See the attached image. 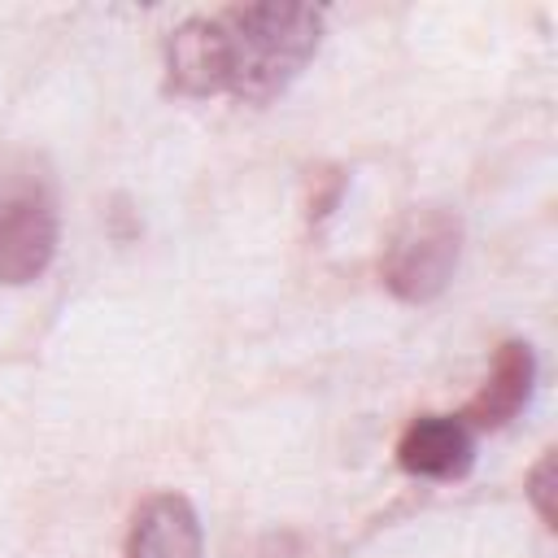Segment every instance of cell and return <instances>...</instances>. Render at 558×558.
Listing matches in <instances>:
<instances>
[{
    "mask_svg": "<svg viewBox=\"0 0 558 558\" xmlns=\"http://www.w3.org/2000/svg\"><path fill=\"white\" fill-rule=\"evenodd\" d=\"M323 22V9L296 0H257L196 13L166 35V83L179 96L270 105L314 61Z\"/></svg>",
    "mask_w": 558,
    "mask_h": 558,
    "instance_id": "obj_1",
    "label": "cell"
},
{
    "mask_svg": "<svg viewBox=\"0 0 558 558\" xmlns=\"http://www.w3.org/2000/svg\"><path fill=\"white\" fill-rule=\"evenodd\" d=\"M61 244L57 179L31 148H0V283H35Z\"/></svg>",
    "mask_w": 558,
    "mask_h": 558,
    "instance_id": "obj_2",
    "label": "cell"
},
{
    "mask_svg": "<svg viewBox=\"0 0 558 558\" xmlns=\"http://www.w3.org/2000/svg\"><path fill=\"white\" fill-rule=\"evenodd\" d=\"M462 257V214L449 205H414L388 235L379 257L384 288L405 305L436 301Z\"/></svg>",
    "mask_w": 558,
    "mask_h": 558,
    "instance_id": "obj_3",
    "label": "cell"
},
{
    "mask_svg": "<svg viewBox=\"0 0 558 558\" xmlns=\"http://www.w3.org/2000/svg\"><path fill=\"white\" fill-rule=\"evenodd\" d=\"M122 558H205L201 514L183 493H153L135 506Z\"/></svg>",
    "mask_w": 558,
    "mask_h": 558,
    "instance_id": "obj_4",
    "label": "cell"
},
{
    "mask_svg": "<svg viewBox=\"0 0 558 558\" xmlns=\"http://www.w3.org/2000/svg\"><path fill=\"white\" fill-rule=\"evenodd\" d=\"M475 462V432L458 414H414L397 440V466L418 480H462Z\"/></svg>",
    "mask_w": 558,
    "mask_h": 558,
    "instance_id": "obj_5",
    "label": "cell"
},
{
    "mask_svg": "<svg viewBox=\"0 0 558 558\" xmlns=\"http://www.w3.org/2000/svg\"><path fill=\"white\" fill-rule=\"evenodd\" d=\"M532 388H536V349L527 340H506L488 366V379L458 410V418L471 432H497L510 418H519V410L532 401Z\"/></svg>",
    "mask_w": 558,
    "mask_h": 558,
    "instance_id": "obj_6",
    "label": "cell"
},
{
    "mask_svg": "<svg viewBox=\"0 0 558 558\" xmlns=\"http://www.w3.org/2000/svg\"><path fill=\"white\" fill-rule=\"evenodd\" d=\"M523 493H527V501H532L536 519H541L545 527H554V449H545V453H541V462L527 471Z\"/></svg>",
    "mask_w": 558,
    "mask_h": 558,
    "instance_id": "obj_7",
    "label": "cell"
}]
</instances>
